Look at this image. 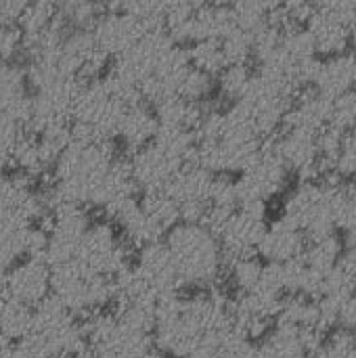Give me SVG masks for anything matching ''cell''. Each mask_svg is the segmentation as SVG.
Masks as SVG:
<instances>
[{
  "mask_svg": "<svg viewBox=\"0 0 356 358\" xmlns=\"http://www.w3.org/2000/svg\"><path fill=\"white\" fill-rule=\"evenodd\" d=\"M350 44L355 46V52H356V21L353 23V27H350Z\"/></svg>",
  "mask_w": 356,
  "mask_h": 358,
  "instance_id": "cell-38",
  "label": "cell"
},
{
  "mask_svg": "<svg viewBox=\"0 0 356 358\" xmlns=\"http://www.w3.org/2000/svg\"><path fill=\"white\" fill-rule=\"evenodd\" d=\"M344 252V243L342 239L332 233V235H323L317 239H306V248L302 254V260L306 266L319 271V273H327L329 268H334Z\"/></svg>",
  "mask_w": 356,
  "mask_h": 358,
  "instance_id": "cell-21",
  "label": "cell"
},
{
  "mask_svg": "<svg viewBox=\"0 0 356 358\" xmlns=\"http://www.w3.org/2000/svg\"><path fill=\"white\" fill-rule=\"evenodd\" d=\"M6 358H55L50 355V350L38 340L34 338L31 334L19 342H13L8 344V350H6Z\"/></svg>",
  "mask_w": 356,
  "mask_h": 358,
  "instance_id": "cell-32",
  "label": "cell"
},
{
  "mask_svg": "<svg viewBox=\"0 0 356 358\" xmlns=\"http://www.w3.org/2000/svg\"><path fill=\"white\" fill-rule=\"evenodd\" d=\"M23 132L25 128L21 122L8 115H0V174H4L8 166H13V151Z\"/></svg>",
  "mask_w": 356,
  "mask_h": 358,
  "instance_id": "cell-29",
  "label": "cell"
},
{
  "mask_svg": "<svg viewBox=\"0 0 356 358\" xmlns=\"http://www.w3.org/2000/svg\"><path fill=\"white\" fill-rule=\"evenodd\" d=\"M214 178L216 174H212L197 162H189L176 172V176L166 187V191L176 201L180 210V220H187V222L204 220L206 210L210 206Z\"/></svg>",
  "mask_w": 356,
  "mask_h": 358,
  "instance_id": "cell-10",
  "label": "cell"
},
{
  "mask_svg": "<svg viewBox=\"0 0 356 358\" xmlns=\"http://www.w3.org/2000/svg\"><path fill=\"white\" fill-rule=\"evenodd\" d=\"M132 358H166V355H164V352H159V350L151 344V346H147L145 350H141L138 355H134Z\"/></svg>",
  "mask_w": 356,
  "mask_h": 358,
  "instance_id": "cell-36",
  "label": "cell"
},
{
  "mask_svg": "<svg viewBox=\"0 0 356 358\" xmlns=\"http://www.w3.org/2000/svg\"><path fill=\"white\" fill-rule=\"evenodd\" d=\"M332 126L350 132L356 128V88L340 94L332 103Z\"/></svg>",
  "mask_w": 356,
  "mask_h": 358,
  "instance_id": "cell-30",
  "label": "cell"
},
{
  "mask_svg": "<svg viewBox=\"0 0 356 358\" xmlns=\"http://www.w3.org/2000/svg\"><path fill=\"white\" fill-rule=\"evenodd\" d=\"M235 0H206V4H218V6H231Z\"/></svg>",
  "mask_w": 356,
  "mask_h": 358,
  "instance_id": "cell-37",
  "label": "cell"
},
{
  "mask_svg": "<svg viewBox=\"0 0 356 358\" xmlns=\"http://www.w3.org/2000/svg\"><path fill=\"white\" fill-rule=\"evenodd\" d=\"M327 99H338L340 94L356 88V52L344 50L334 57H325L319 65L313 86Z\"/></svg>",
  "mask_w": 356,
  "mask_h": 358,
  "instance_id": "cell-17",
  "label": "cell"
},
{
  "mask_svg": "<svg viewBox=\"0 0 356 358\" xmlns=\"http://www.w3.org/2000/svg\"><path fill=\"white\" fill-rule=\"evenodd\" d=\"M118 157L113 141L71 136L50 170V187L44 191L48 212L57 203L90 208L94 193Z\"/></svg>",
  "mask_w": 356,
  "mask_h": 358,
  "instance_id": "cell-2",
  "label": "cell"
},
{
  "mask_svg": "<svg viewBox=\"0 0 356 358\" xmlns=\"http://www.w3.org/2000/svg\"><path fill=\"white\" fill-rule=\"evenodd\" d=\"M157 132V120H155V111L149 103L145 101H132L126 105L115 138L122 143V147L126 151H136L141 147H145L147 143L153 141Z\"/></svg>",
  "mask_w": 356,
  "mask_h": 358,
  "instance_id": "cell-18",
  "label": "cell"
},
{
  "mask_svg": "<svg viewBox=\"0 0 356 358\" xmlns=\"http://www.w3.org/2000/svg\"><path fill=\"white\" fill-rule=\"evenodd\" d=\"M187 57L189 63L206 73H210L212 78H216L225 67H227V59L220 46V40H199L187 46Z\"/></svg>",
  "mask_w": 356,
  "mask_h": 358,
  "instance_id": "cell-24",
  "label": "cell"
},
{
  "mask_svg": "<svg viewBox=\"0 0 356 358\" xmlns=\"http://www.w3.org/2000/svg\"><path fill=\"white\" fill-rule=\"evenodd\" d=\"M269 147L277 153L290 174L294 172L300 180H323L327 174L336 172L334 166L319 157L317 134L283 128V132L275 136Z\"/></svg>",
  "mask_w": 356,
  "mask_h": 358,
  "instance_id": "cell-9",
  "label": "cell"
},
{
  "mask_svg": "<svg viewBox=\"0 0 356 358\" xmlns=\"http://www.w3.org/2000/svg\"><path fill=\"white\" fill-rule=\"evenodd\" d=\"M264 138L233 105L227 111L206 109L195 130L193 162L212 174H239L262 149Z\"/></svg>",
  "mask_w": 356,
  "mask_h": 358,
  "instance_id": "cell-1",
  "label": "cell"
},
{
  "mask_svg": "<svg viewBox=\"0 0 356 358\" xmlns=\"http://www.w3.org/2000/svg\"><path fill=\"white\" fill-rule=\"evenodd\" d=\"M29 86L25 71L15 63H0V115L15 117L25 128Z\"/></svg>",
  "mask_w": 356,
  "mask_h": 358,
  "instance_id": "cell-19",
  "label": "cell"
},
{
  "mask_svg": "<svg viewBox=\"0 0 356 358\" xmlns=\"http://www.w3.org/2000/svg\"><path fill=\"white\" fill-rule=\"evenodd\" d=\"M50 296L76 317L105 310L113 300V283L94 275L78 260L50 268Z\"/></svg>",
  "mask_w": 356,
  "mask_h": 358,
  "instance_id": "cell-4",
  "label": "cell"
},
{
  "mask_svg": "<svg viewBox=\"0 0 356 358\" xmlns=\"http://www.w3.org/2000/svg\"><path fill=\"white\" fill-rule=\"evenodd\" d=\"M311 44L317 57H334L348 50L350 44V25L334 17L332 13L317 8L315 15L304 25Z\"/></svg>",
  "mask_w": 356,
  "mask_h": 358,
  "instance_id": "cell-15",
  "label": "cell"
},
{
  "mask_svg": "<svg viewBox=\"0 0 356 358\" xmlns=\"http://www.w3.org/2000/svg\"><path fill=\"white\" fill-rule=\"evenodd\" d=\"M332 99L323 96L315 88H302L283 117V128L319 134L332 122Z\"/></svg>",
  "mask_w": 356,
  "mask_h": 358,
  "instance_id": "cell-14",
  "label": "cell"
},
{
  "mask_svg": "<svg viewBox=\"0 0 356 358\" xmlns=\"http://www.w3.org/2000/svg\"><path fill=\"white\" fill-rule=\"evenodd\" d=\"M132 271L141 277V281L153 292L157 300L180 294L185 287L164 239L138 248L132 258Z\"/></svg>",
  "mask_w": 356,
  "mask_h": 358,
  "instance_id": "cell-11",
  "label": "cell"
},
{
  "mask_svg": "<svg viewBox=\"0 0 356 358\" xmlns=\"http://www.w3.org/2000/svg\"><path fill=\"white\" fill-rule=\"evenodd\" d=\"M78 262L94 275L113 279L132 264L130 245L120 235L113 222L90 220L78 252Z\"/></svg>",
  "mask_w": 356,
  "mask_h": 358,
  "instance_id": "cell-6",
  "label": "cell"
},
{
  "mask_svg": "<svg viewBox=\"0 0 356 358\" xmlns=\"http://www.w3.org/2000/svg\"><path fill=\"white\" fill-rule=\"evenodd\" d=\"M138 203H141V208L147 212V216H149L164 233H168L176 222H180V210H178V206H176V201L168 195L166 189L143 193V197L138 199Z\"/></svg>",
  "mask_w": 356,
  "mask_h": 358,
  "instance_id": "cell-23",
  "label": "cell"
},
{
  "mask_svg": "<svg viewBox=\"0 0 356 358\" xmlns=\"http://www.w3.org/2000/svg\"><path fill=\"white\" fill-rule=\"evenodd\" d=\"M183 285L214 287L225 273V254L212 229L204 222H176L164 237Z\"/></svg>",
  "mask_w": 356,
  "mask_h": 358,
  "instance_id": "cell-3",
  "label": "cell"
},
{
  "mask_svg": "<svg viewBox=\"0 0 356 358\" xmlns=\"http://www.w3.org/2000/svg\"><path fill=\"white\" fill-rule=\"evenodd\" d=\"M31 323L34 308L0 289V340L13 344L27 338L31 334Z\"/></svg>",
  "mask_w": 356,
  "mask_h": 358,
  "instance_id": "cell-20",
  "label": "cell"
},
{
  "mask_svg": "<svg viewBox=\"0 0 356 358\" xmlns=\"http://www.w3.org/2000/svg\"><path fill=\"white\" fill-rule=\"evenodd\" d=\"M262 268H264V260L258 254L225 260L227 277H229V281L237 294L258 287L260 277H262Z\"/></svg>",
  "mask_w": 356,
  "mask_h": 358,
  "instance_id": "cell-22",
  "label": "cell"
},
{
  "mask_svg": "<svg viewBox=\"0 0 356 358\" xmlns=\"http://www.w3.org/2000/svg\"><path fill=\"white\" fill-rule=\"evenodd\" d=\"M214 88H216V80L210 73H206V71H201V69H197V67L191 65L185 71L180 84L176 88V96L187 99L191 103L206 105V101L210 99V94L214 92Z\"/></svg>",
  "mask_w": 356,
  "mask_h": 358,
  "instance_id": "cell-25",
  "label": "cell"
},
{
  "mask_svg": "<svg viewBox=\"0 0 356 358\" xmlns=\"http://www.w3.org/2000/svg\"><path fill=\"white\" fill-rule=\"evenodd\" d=\"M252 69L248 65H227L214 80H216V88L220 92L222 99L227 101H239L243 96V92L250 86L252 80Z\"/></svg>",
  "mask_w": 356,
  "mask_h": 358,
  "instance_id": "cell-26",
  "label": "cell"
},
{
  "mask_svg": "<svg viewBox=\"0 0 356 358\" xmlns=\"http://www.w3.org/2000/svg\"><path fill=\"white\" fill-rule=\"evenodd\" d=\"M290 182V170L277 157V153L262 145L260 153L237 174L235 189L241 203H266L279 197Z\"/></svg>",
  "mask_w": 356,
  "mask_h": 358,
  "instance_id": "cell-7",
  "label": "cell"
},
{
  "mask_svg": "<svg viewBox=\"0 0 356 358\" xmlns=\"http://www.w3.org/2000/svg\"><path fill=\"white\" fill-rule=\"evenodd\" d=\"M340 264H342L344 268H348V271L356 277V248H344L342 258H340Z\"/></svg>",
  "mask_w": 356,
  "mask_h": 358,
  "instance_id": "cell-35",
  "label": "cell"
},
{
  "mask_svg": "<svg viewBox=\"0 0 356 358\" xmlns=\"http://www.w3.org/2000/svg\"><path fill=\"white\" fill-rule=\"evenodd\" d=\"M2 292L13 296L15 300L27 304V306H38L50 296V266L44 258L31 256L15 262L2 281Z\"/></svg>",
  "mask_w": 356,
  "mask_h": 358,
  "instance_id": "cell-12",
  "label": "cell"
},
{
  "mask_svg": "<svg viewBox=\"0 0 356 358\" xmlns=\"http://www.w3.org/2000/svg\"><path fill=\"white\" fill-rule=\"evenodd\" d=\"M338 327H346V329H353V331L356 329V292L342 302Z\"/></svg>",
  "mask_w": 356,
  "mask_h": 358,
  "instance_id": "cell-34",
  "label": "cell"
},
{
  "mask_svg": "<svg viewBox=\"0 0 356 358\" xmlns=\"http://www.w3.org/2000/svg\"><path fill=\"white\" fill-rule=\"evenodd\" d=\"M306 248V235L283 218L266 224L262 241L258 245V256L264 262H287L300 258Z\"/></svg>",
  "mask_w": 356,
  "mask_h": 358,
  "instance_id": "cell-16",
  "label": "cell"
},
{
  "mask_svg": "<svg viewBox=\"0 0 356 358\" xmlns=\"http://www.w3.org/2000/svg\"><path fill=\"white\" fill-rule=\"evenodd\" d=\"M90 34L99 48L109 59H115L128 48H132L147 34V29L128 10H105L92 23Z\"/></svg>",
  "mask_w": 356,
  "mask_h": 358,
  "instance_id": "cell-13",
  "label": "cell"
},
{
  "mask_svg": "<svg viewBox=\"0 0 356 358\" xmlns=\"http://www.w3.org/2000/svg\"><path fill=\"white\" fill-rule=\"evenodd\" d=\"M266 231V203H241L216 231L225 260L258 252Z\"/></svg>",
  "mask_w": 356,
  "mask_h": 358,
  "instance_id": "cell-8",
  "label": "cell"
},
{
  "mask_svg": "<svg viewBox=\"0 0 356 358\" xmlns=\"http://www.w3.org/2000/svg\"><path fill=\"white\" fill-rule=\"evenodd\" d=\"M23 52V36L15 23L0 21V63H15Z\"/></svg>",
  "mask_w": 356,
  "mask_h": 358,
  "instance_id": "cell-31",
  "label": "cell"
},
{
  "mask_svg": "<svg viewBox=\"0 0 356 358\" xmlns=\"http://www.w3.org/2000/svg\"><path fill=\"white\" fill-rule=\"evenodd\" d=\"M27 4H29V0H0V21L17 25L19 17Z\"/></svg>",
  "mask_w": 356,
  "mask_h": 358,
  "instance_id": "cell-33",
  "label": "cell"
},
{
  "mask_svg": "<svg viewBox=\"0 0 356 358\" xmlns=\"http://www.w3.org/2000/svg\"><path fill=\"white\" fill-rule=\"evenodd\" d=\"M256 342L239 334L233 325L220 331L212 358H254Z\"/></svg>",
  "mask_w": 356,
  "mask_h": 358,
  "instance_id": "cell-28",
  "label": "cell"
},
{
  "mask_svg": "<svg viewBox=\"0 0 356 358\" xmlns=\"http://www.w3.org/2000/svg\"><path fill=\"white\" fill-rule=\"evenodd\" d=\"M170 358H189V357H170Z\"/></svg>",
  "mask_w": 356,
  "mask_h": 358,
  "instance_id": "cell-39",
  "label": "cell"
},
{
  "mask_svg": "<svg viewBox=\"0 0 356 358\" xmlns=\"http://www.w3.org/2000/svg\"><path fill=\"white\" fill-rule=\"evenodd\" d=\"M31 336L38 338L55 358H71L86 348L80 317L69 313L52 296L34 306Z\"/></svg>",
  "mask_w": 356,
  "mask_h": 358,
  "instance_id": "cell-5",
  "label": "cell"
},
{
  "mask_svg": "<svg viewBox=\"0 0 356 358\" xmlns=\"http://www.w3.org/2000/svg\"><path fill=\"white\" fill-rule=\"evenodd\" d=\"M220 46H222L227 65H248L254 55L252 34L239 27H233L225 38H220Z\"/></svg>",
  "mask_w": 356,
  "mask_h": 358,
  "instance_id": "cell-27",
  "label": "cell"
}]
</instances>
